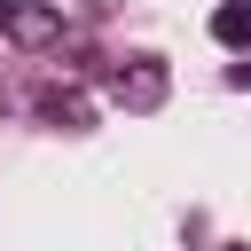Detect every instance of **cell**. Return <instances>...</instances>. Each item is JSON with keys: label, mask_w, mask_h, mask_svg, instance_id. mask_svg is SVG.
<instances>
[{"label": "cell", "mask_w": 251, "mask_h": 251, "mask_svg": "<svg viewBox=\"0 0 251 251\" xmlns=\"http://www.w3.org/2000/svg\"><path fill=\"white\" fill-rule=\"evenodd\" d=\"M0 31L24 39V47H47V39H63V16L39 8V0H0Z\"/></svg>", "instance_id": "cell-1"}, {"label": "cell", "mask_w": 251, "mask_h": 251, "mask_svg": "<svg viewBox=\"0 0 251 251\" xmlns=\"http://www.w3.org/2000/svg\"><path fill=\"white\" fill-rule=\"evenodd\" d=\"M110 94H118L126 110H157V102H165V71H157V63H133V71L110 78Z\"/></svg>", "instance_id": "cell-2"}, {"label": "cell", "mask_w": 251, "mask_h": 251, "mask_svg": "<svg viewBox=\"0 0 251 251\" xmlns=\"http://www.w3.org/2000/svg\"><path fill=\"white\" fill-rule=\"evenodd\" d=\"M212 39H220V47H243V39H251V0H220V8H212Z\"/></svg>", "instance_id": "cell-3"}]
</instances>
